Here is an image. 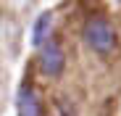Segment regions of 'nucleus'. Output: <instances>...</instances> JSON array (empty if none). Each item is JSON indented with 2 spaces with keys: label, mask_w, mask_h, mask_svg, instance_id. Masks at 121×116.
Masks as SVG:
<instances>
[{
  "label": "nucleus",
  "mask_w": 121,
  "mask_h": 116,
  "mask_svg": "<svg viewBox=\"0 0 121 116\" xmlns=\"http://www.w3.org/2000/svg\"><path fill=\"white\" fill-rule=\"evenodd\" d=\"M84 42H87L95 53L108 55V53L116 50L118 37H116V29H113V24L108 21V18L95 16V18H90V21L84 24Z\"/></svg>",
  "instance_id": "nucleus-1"
},
{
  "label": "nucleus",
  "mask_w": 121,
  "mask_h": 116,
  "mask_svg": "<svg viewBox=\"0 0 121 116\" xmlns=\"http://www.w3.org/2000/svg\"><path fill=\"white\" fill-rule=\"evenodd\" d=\"M18 116H42V108H39L37 95L26 85L18 90Z\"/></svg>",
  "instance_id": "nucleus-3"
},
{
  "label": "nucleus",
  "mask_w": 121,
  "mask_h": 116,
  "mask_svg": "<svg viewBox=\"0 0 121 116\" xmlns=\"http://www.w3.org/2000/svg\"><path fill=\"white\" fill-rule=\"evenodd\" d=\"M50 21H53V18H50V13H48V11L37 16L34 29H32V42H34V45H39V48H42V45L50 40Z\"/></svg>",
  "instance_id": "nucleus-4"
},
{
  "label": "nucleus",
  "mask_w": 121,
  "mask_h": 116,
  "mask_svg": "<svg viewBox=\"0 0 121 116\" xmlns=\"http://www.w3.org/2000/svg\"><path fill=\"white\" fill-rule=\"evenodd\" d=\"M39 66H42V74L48 76H58L63 71V50L58 48V42L48 40L39 48Z\"/></svg>",
  "instance_id": "nucleus-2"
}]
</instances>
